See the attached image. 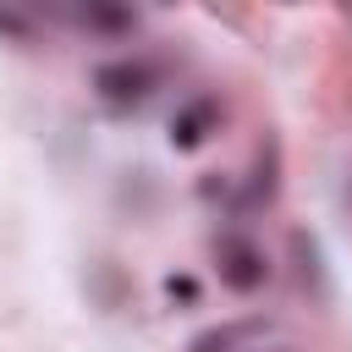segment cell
<instances>
[{"label":"cell","instance_id":"obj_1","mask_svg":"<svg viewBox=\"0 0 352 352\" xmlns=\"http://www.w3.org/2000/svg\"><path fill=\"white\" fill-rule=\"evenodd\" d=\"M88 82H94V94H99L104 104L132 110V104H143V99L160 88V66L143 60V55H116V60H99Z\"/></svg>","mask_w":352,"mask_h":352},{"label":"cell","instance_id":"obj_2","mask_svg":"<svg viewBox=\"0 0 352 352\" xmlns=\"http://www.w3.org/2000/svg\"><path fill=\"white\" fill-rule=\"evenodd\" d=\"M214 264H220V280H226L236 297H253V292H264V280H270L264 248H258L253 236H236V231L214 236Z\"/></svg>","mask_w":352,"mask_h":352},{"label":"cell","instance_id":"obj_3","mask_svg":"<svg viewBox=\"0 0 352 352\" xmlns=\"http://www.w3.org/2000/svg\"><path fill=\"white\" fill-rule=\"evenodd\" d=\"M270 336H275V314H236V319L204 324L187 341V352H258Z\"/></svg>","mask_w":352,"mask_h":352},{"label":"cell","instance_id":"obj_4","mask_svg":"<svg viewBox=\"0 0 352 352\" xmlns=\"http://www.w3.org/2000/svg\"><path fill=\"white\" fill-rule=\"evenodd\" d=\"M209 132H220V99L214 94H198V99H187L176 116H170V148H198Z\"/></svg>","mask_w":352,"mask_h":352},{"label":"cell","instance_id":"obj_5","mask_svg":"<svg viewBox=\"0 0 352 352\" xmlns=\"http://www.w3.org/2000/svg\"><path fill=\"white\" fill-rule=\"evenodd\" d=\"M72 22H82L88 33H132L138 28V11L132 6H104V0H88L72 11Z\"/></svg>","mask_w":352,"mask_h":352},{"label":"cell","instance_id":"obj_6","mask_svg":"<svg viewBox=\"0 0 352 352\" xmlns=\"http://www.w3.org/2000/svg\"><path fill=\"white\" fill-rule=\"evenodd\" d=\"M0 38H11V44H33V16L16 11V6H0Z\"/></svg>","mask_w":352,"mask_h":352},{"label":"cell","instance_id":"obj_7","mask_svg":"<svg viewBox=\"0 0 352 352\" xmlns=\"http://www.w3.org/2000/svg\"><path fill=\"white\" fill-rule=\"evenodd\" d=\"M165 292H170V302H198V280L192 275H170Z\"/></svg>","mask_w":352,"mask_h":352},{"label":"cell","instance_id":"obj_8","mask_svg":"<svg viewBox=\"0 0 352 352\" xmlns=\"http://www.w3.org/2000/svg\"><path fill=\"white\" fill-rule=\"evenodd\" d=\"M258 352H297V346H286V341H275V346H258Z\"/></svg>","mask_w":352,"mask_h":352}]
</instances>
